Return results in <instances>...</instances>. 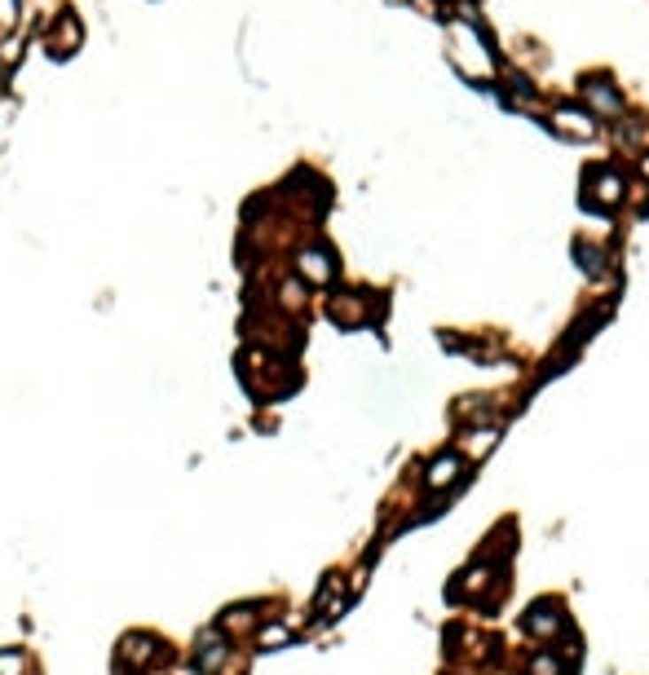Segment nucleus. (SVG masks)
<instances>
[{"mask_svg":"<svg viewBox=\"0 0 649 675\" xmlns=\"http://www.w3.org/2000/svg\"><path fill=\"white\" fill-rule=\"evenodd\" d=\"M301 274H305V279H314V283L331 279V257H327V252H319V248H314V252H305V257H301Z\"/></svg>","mask_w":649,"mask_h":675,"instance_id":"nucleus-1","label":"nucleus"}]
</instances>
